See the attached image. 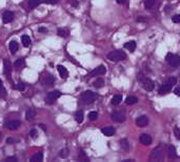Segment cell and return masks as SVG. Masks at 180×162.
I'll return each mask as SVG.
<instances>
[{
    "label": "cell",
    "mask_w": 180,
    "mask_h": 162,
    "mask_svg": "<svg viewBox=\"0 0 180 162\" xmlns=\"http://www.w3.org/2000/svg\"><path fill=\"white\" fill-rule=\"evenodd\" d=\"M137 78H138V80L141 82V84H142V87L145 89V91L151 92V91H153V89H154V87H155V84H154V82L151 79H149L147 77H144L142 74H139L138 77H137Z\"/></svg>",
    "instance_id": "obj_1"
},
{
    "label": "cell",
    "mask_w": 180,
    "mask_h": 162,
    "mask_svg": "<svg viewBox=\"0 0 180 162\" xmlns=\"http://www.w3.org/2000/svg\"><path fill=\"white\" fill-rule=\"evenodd\" d=\"M108 58L110 59L111 61H120V60H123V59L126 58V55L124 52L120 50H116V51H112L108 54Z\"/></svg>",
    "instance_id": "obj_2"
},
{
    "label": "cell",
    "mask_w": 180,
    "mask_h": 162,
    "mask_svg": "<svg viewBox=\"0 0 180 162\" xmlns=\"http://www.w3.org/2000/svg\"><path fill=\"white\" fill-rule=\"evenodd\" d=\"M81 98H82V100H83V102H84V103H92V102H94L96 100L97 95H96V94L94 93V92H92V91H87V92H84V93L82 94Z\"/></svg>",
    "instance_id": "obj_3"
},
{
    "label": "cell",
    "mask_w": 180,
    "mask_h": 162,
    "mask_svg": "<svg viewBox=\"0 0 180 162\" xmlns=\"http://www.w3.org/2000/svg\"><path fill=\"white\" fill-rule=\"evenodd\" d=\"M163 159V151L160 146L154 148L151 154V160L152 161H161Z\"/></svg>",
    "instance_id": "obj_4"
},
{
    "label": "cell",
    "mask_w": 180,
    "mask_h": 162,
    "mask_svg": "<svg viewBox=\"0 0 180 162\" xmlns=\"http://www.w3.org/2000/svg\"><path fill=\"white\" fill-rule=\"evenodd\" d=\"M166 60H168L169 64H170L171 67H178L180 65V57L178 56V55L168 54V56H166Z\"/></svg>",
    "instance_id": "obj_5"
},
{
    "label": "cell",
    "mask_w": 180,
    "mask_h": 162,
    "mask_svg": "<svg viewBox=\"0 0 180 162\" xmlns=\"http://www.w3.org/2000/svg\"><path fill=\"white\" fill-rule=\"evenodd\" d=\"M61 96V93L58 91H54V92H51V93L48 94V96L46 97V102L48 104H53L57 99Z\"/></svg>",
    "instance_id": "obj_6"
},
{
    "label": "cell",
    "mask_w": 180,
    "mask_h": 162,
    "mask_svg": "<svg viewBox=\"0 0 180 162\" xmlns=\"http://www.w3.org/2000/svg\"><path fill=\"white\" fill-rule=\"evenodd\" d=\"M106 73V67H104V65H99V67H96L94 71L91 72L90 76H101V75H104Z\"/></svg>",
    "instance_id": "obj_7"
},
{
    "label": "cell",
    "mask_w": 180,
    "mask_h": 162,
    "mask_svg": "<svg viewBox=\"0 0 180 162\" xmlns=\"http://www.w3.org/2000/svg\"><path fill=\"white\" fill-rule=\"evenodd\" d=\"M112 119L116 122H123L125 120V115L122 112H114L112 114Z\"/></svg>",
    "instance_id": "obj_8"
},
{
    "label": "cell",
    "mask_w": 180,
    "mask_h": 162,
    "mask_svg": "<svg viewBox=\"0 0 180 162\" xmlns=\"http://www.w3.org/2000/svg\"><path fill=\"white\" fill-rule=\"evenodd\" d=\"M136 124L138 125V126H140V127L147 126V125L149 124V118H147V116L138 117V118H137V120H136Z\"/></svg>",
    "instance_id": "obj_9"
},
{
    "label": "cell",
    "mask_w": 180,
    "mask_h": 162,
    "mask_svg": "<svg viewBox=\"0 0 180 162\" xmlns=\"http://www.w3.org/2000/svg\"><path fill=\"white\" fill-rule=\"evenodd\" d=\"M3 67H4V74L8 77H11V72H12V69H11V61L8 59H5L3 62Z\"/></svg>",
    "instance_id": "obj_10"
},
{
    "label": "cell",
    "mask_w": 180,
    "mask_h": 162,
    "mask_svg": "<svg viewBox=\"0 0 180 162\" xmlns=\"http://www.w3.org/2000/svg\"><path fill=\"white\" fill-rule=\"evenodd\" d=\"M140 142L142 144H144V145H150V144L152 143L151 136L147 135V134H142V135L140 136Z\"/></svg>",
    "instance_id": "obj_11"
},
{
    "label": "cell",
    "mask_w": 180,
    "mask_h": 162,
    "mask_svg": "<svg viewBox=\"0 0 180 162\" xmlns=\"http://www.w3.org/2000/svg\"><path fill=\"white\" fill-rule=\"evenodd\" d=\"M20 126V121L19 120H12L6 124V127L11 131H14V129H17Z\"/></svg>",
    "instance_id": "obj_12"
},
{
    "label": "cell",
    "mask_w": 180,
    "mask_h": 162,
    "mask_svg": "<svg viewBox=\"0 0 180 162\" xmlns=\"http://www.w3.org/2000/svg\"><path fill=\"white\" fill-rule=\"evenodd\" d=\"M14 19V14L12 12H5L2 16V20H3L4 23H10L13 21Z\"/></svg>",
    "instance_id": "obj_13"
},
{
    "label": "cell",
    "mask_w": 180,
    "mask_h": 162,
    "mask_svg": "<svg viewBox=\"0 0 180 162\" xmlns=\"http://www.w3.org/2000/svg\"><path fill=\"white\" fill-rule=\"evenodd\" d=\"M172 84H170V83H166V84L161 85L159 89V94H161V95H163V94H166L169 93V92L172 91Z\"/></svg>",
    "instance_id": "obj_14"
},
{
    "label": "cell",
    "mask_w": 180,
    "mask_h": 162,
    "mask_svg": "<svg viewBox=\"0 0 180 162\" xmlns=\"http://www.w3.org/2000/svg\"><path fill=\"white\" fill-rule=\"evenodd\" d=\"M42 82H43V84L46 85V86H52L55 82V79L52 75H48L46 77L43 78V81H42Z\"/></svg>",
    "instance_id": "obj_15"
},
{
    "label": "cell",
    "mask_w": 180,
    "mask_h": 162,
    "mask_svg": "<svg viewBox=\"0 0 180 162\" xmlns=\"http://www.w3.org/2000/svg\"><path fill=\"white\" fill-rule=\"evenodd\" d=\"M168 157L170 159H174L177 157V153H176V148H175V146L170 145L168 148Z\"/></svg>",
    "instance_id": "obj_16"
},
{
    "label": "cell",
    "mask_w": 180,
    "mask_h": 162,
    "mask_svg": "<svg viewBox=\"0 0 180 162\" xmlns=\"http://www.w3.org/2000/svg\"><path fill=\"white\" fill-rule=\"evenodd\" d=\"M8 46H10V51L12 55H14L15 53L18 51V42L15 41V40H12V41L10 42V44H8Z\"/></svg>",
    "instance_id": "obj_17"
},
{
    "label": "cell",
    "mask_w": 180,
    "mask_h": 162,
    "mask_svg": "<svg viewBox=\"0 0 180 162\" xmlns=\"http://www.w3.org/2000/svg\"><path fill=\"white\" fill-rule=\"evenodd\" d=\"M102 134H104L106 136H113L115 134V129L112 126H108V127H103L101 129Z\"/></svg>",
    "instance_id": "obj_18"
},
{
    "label": "cell",
    "mask_w": 180,
    "mask_h": 162,
    "mask_svg": "<svg viewBox=\"0 0 180 162\" xmlns=\"http://www.w3.org/2000/svg\"><path fill=\"white\" fill-rule=\"evenodd\" d=\"M42 159H43V154H42V152L36 153L34 156L31 157V161L32 162H41Z\"/></svg>",
    "instance_id": "obj_19"
},
{
    "label": "cell",
    "mask_w": 180,
    "mask_h": 162,
    "mask_svg": "<svg viewBox=\"0 0 180 162\" xmlns=\"http://www.w3.org/2000/svg\"><path fill=\"white\" fill-rule=\"evenodd\" d=\"M57 70H58L59 75L61 76L62 78H66V77H68V70H66L65 67H63V65H58V67H57Z\"/></svg>",
    "instance_id": "obj_20"
},
{
    "label": "cell",
    "mask_w": 180,
    "mask_h": 162,
    "mask_svg": "<svg viewBox=\"0 0 180 162\" xmlns=\"http://www.w3.org/2000/svg\"><path fill=\"white\" fill-rule=\"evenodd\" d=\"M124 48H125L126 50L130 51V52H134L135 48H136V42H135V41H128V42H126V43L124 44Z\"/></svg>",
    "instance_id": "obj_21"
},
{
    "label": "cell",
    "mask_w": 180,
    "mask_h": 162,
    "mask_svg": "<svg viewBox=\"0 0 180 162\" xmlns=\"http://www.w3.org/2000/svg\"><path fill=\"white\" fill-rule=\"evenodd\" d=\"M156 2H157V0H145V2H144L145 8H147V10H152V8L155 6Z\"/></svg>",
    "instance_id": "obj_22"
},
{
    "label": "cell",
    "mask_w": 180,
    "mask_h": 162,
    "mask_svg": "<svg viewBox=\"0 0 180 162\" xmlns=\"http://www.w3.org/2000/svg\"><path fill=\"white\" fill-rule=\"evenodd\" d=\"M57 34L60 36V37H68V35H70V31L66 29H58V31H57Z\"/></svg>",
    "instance_id": "obj_23"
},
{
    "label": "cell",
    "mask_w": 180,
    "mask_h": 162,
    "mask_svg": "<svg viewBox=\"0 0 180 162\" xmlns=\"http://www.w3.org/2000/svg\"><path fill=\"white\" fill-rule=\"evenodd\" d=\"M21 41H22L23 46H25V48L30 46V44H31V39H30V37L27 35H23L21 37Z\"/></svg>",
    "instance_id": "obj_24"
},
{
    "label": "cell",
    "mask_w": 180,
    "mask_h": 162,
    "mask_svg": "<svg viewBox=\"0 0 180 162\" xmlns=\"http://www.w3.org/2000/svg\"><path fill=\"white\" fill-rule=\"evenodd\" d=\"M42 2V0H29L30 8H35Z\"/></svg>",
    "instance_id": "obj_25"
},
{
    "label": "cell",
    "mask_w": 180,
    "mask_h": 162,
    "mask_svg": "<svg viewBox=\"0 0 180 162\" xmlns=\"http://www.w3.org/2000/svg\"><path fill=\"white\" fill-rule=\"evenodd\" d=\"M104 85V80L102 79V78H97L95 81H94V86L96 87V89H100V87H102Z\"/></svg>",
    "instance_id": "obj_26"
},
{
    "label": "cell",
    "mask_w": 180,
    "mask_h": 162,
    "mask_svg": "<svg viewBox=\"0 0 180 162\" xmlns=\"http://www.w3.org/2000/svg\"><path fill=\"white\" fill-rule=\"evenodd\" d=\"M136 102H138V99H137V97H135V96H130V97H128L125 100V103L128 104V105L135 104Z\"/></svg>",
    "instance_id": "obj_27"
},
{
    "label": "cell",
    "mask_w": 180,
    "mask_h": 162,
    "mask_svg": "<svg viewBox=\"0 0 180 162\" xmlns=\"http://www.w3.org/2000/svg\"><path fill=\"white\" fill-rule=\"evenodd\" d=\"M35 116H36V112L34 110H32V108L27 111V114H25V118H27V120H29V121L32 120Z\"/></svg>",
    "instance_id": "obj_28"
},
{
    "label": "cell",
    "mask_w": 180,
    "mask_h": 162,
    "mask_svg": "<svg viewBox=\"0 0 180 162\" xmlns=\"http://www.w3.org/2000/svg\"><path fill=\"white\" fill-rule=\"evenodd\" d=\"M120 146H121L123 150L125 151H128L130 150V143H128V141L126 139H121L120 140Z\"/></svg>",
    "instance_id": "obj_29"
},
{
    "label": "cell",
    "mask_w": 180,
    "mask_h": 162,
    "mask_svg": "<svg viewBox=\"0 0 180 162\" xmlns=\"http://www.w3.org/2000/svg\"><path fill=\"white\" fill-rule=\"evenodd\" d=\"M75 119L78 123H81L83 121V112L82 111H78L75 115Z\"/></svg>",
    "instance_id": "obj_30"
},
{
    "label": "cell",
    "mask_w": 180,
    "mask_h": 162,
    "mask_svg": "<svg viewBox=\"0 0 180 162\" xmlns=\"http://www.w3.org/2000/svg\"><path fill=\"white\" fill-rule=\"evenodd\" d=\"M121 100H122L121 95H115L112 99V104H114V105H118L120 102H121Z\"/></svg>",
    "instance_id": "obj_31"
},
{
    "label": "cell",
    "mask_w": 180,
    "mask_h": 162,
    "mask_svg": "<svg viewBox=\"0 0 180 162\" xmlns=\"http://www.w3.org/2000/svg\"><path fill=\"white\" fill-rule=\"evenodd\" d=\"M15 67H24V60L23 59H21V58H19V59H17L16 61H15Z\"/></svg>",
    "instance_id": "obj_32"
},
{
    "label": "cell",
    "mask_w": 180,
    "mask_h": 162,
    "mask_svg": "<svg viewBox=\"0 0 180 162\" xmlns=\"http://www.w3.org/2000/svg\"><path fill=\"white\" fill-rule=\"evenodd\" d=\"M97 118H98L97 112H91V113L89 114V119H90V120L94 121V120H96Z\"/></svg>",
    "instance_id": "obj_33"
},
{
    "label": "cell",
    "mask_w": 180,
    "mask_h": 162,
    "mask_svg": "<svg viewBox=\"0 0 180 162\" xmlns=\"http://www.w3.org/2000/svg\"><path fill=\"white\" fill-rule=\"evenodd\" d=\"M59 156L61 157V158H66V157L68 156V148H63V150L60 152Z\"/></svg>",
    "instance_id": "obj_34"
},
{
    "label": "cell",
    "mask_w": 180,
    "mask_h": 162,
    "mask_svg": "<svg viewBox=\"0 0 180 162\" xmlns=\"http://www.w3.org/2000/svg\"><path fill=\"white\" fill-rule=\"evenodd\" d=\"M176 82H177V78L174 77V76H172V77H169L168 80H166V83H170V84H172V85H174Z\"/></svg>",
    "instance_id": "obj_35"
},
{
    "label": "cell",
    "mask_w": 180,
    "mask_h": 162,
    "mask_svg": "<svg viewBox=\"0 0 180 162\" xmlns=\"http://www.w3.org/2000/svg\"><path fill=\"white\" fill-rule=\"evenodd\" d=\"M16 89H18V91H20V92H24V89H25V84L24 83H18V84L16 85Z\"/></svg>",
    "instance_id": "obj_36"
},
{
    "label": "cell",
    "mask_w": 180,
    "mask_h": 162,
    "mask_svg": "<svg viewBox=\"0 0 180 162\" xmlns=\"http://www.w3.org/2000/svg\"><path fill=\"white\" fill-rule=\"evenodd\" d=\"M42 2L46 4H56L59 2V0H42Z\"/></svg>",
    "instance_id": "obj_37"
},
{
    "label": "cell",
    "mask_w": 180,
    "mask_h": 162,
    "mask_svg": "<svg viewBox=\"0 0 180 162\" xmlns=\"http://www.w3.org/2000/svg\"><path fill=\"white\" fill-rule=\"evenodd\" d=\"M172 20L174 23H180V15H174Z\"/></svg>",
    "instance_id": "obj_38"
},
{
    "label": "cell",
    "mask_w": 180,
    "mask_h": 162,
    "mask_svg": "<svg viewBox=\"0 0 180 162\" xmlns=\"http://www.w3.org/2000/svg\"><path fill=\"white\" fill-rule=\"evenodd\" d=\"M174 134H175V136H176L177 140H179V141H180V129H178V127H175Z\"/></svg>",
    "instance_id": "obj_39"
},
{
    "label": "cell",
    "mask_w": 180,
    "mask_h": 162,
    "mask_svg": "<svg viewBox=\"0 0 180 162\" xmlns=\"http://www.w3.org/2000/svg\"><path fill=\"white\" fill-rule=\"evenodd\" d=\"M30 135H31V137H32V138H36V137H37V131H36L35 129H32L31 133H30Z\"/></svg>",
    "instance_id": "obj_40"
},
{
    "label": "cell",
    "mask_w": 180,
    "mask_h": 162,
    "mask_svg": "<svg viewBox=\"0 0 180 162\" xmlns=\"http://www.w3.org/2000/svg\"><path fill=\"white\" fill-rule=\"evenodd\" d=\"M79 159H80V160H83V159H87V156H85L84 152H82V151H80V153H79Z\"/></svg>",
    "instance_id": "obj_41"
},
{
    "label": "cell",
    "mask_w": 180,
    "mask_h": 162,
    "mask_svg": "<svg viewBox=\"0 0 180 162\" xmlns=\"http://www.w3.org/2000/svg\"><path fill=\"white\" fill-rule=\"evenodd\" d=\"M38 32H40V33H46L48 30H46V27H39V29H38Z\"/></svg>",
    "instance_id": "obj_42"
},
{
    "label": "cell",
    "mask_w": 180,
    "mask_h": 162,
    "mask_svg": "<svg viewBox=\"0 0 180 162\" xmlns=\"http://www.w3.org/2000/svg\"><path fill=\"white\" fill-rule=\"evenodd\" d=\"M6 161H17V158L16 157H8Z\"/></svg>",
    "instance_id": "obj_43"
},
{
    "label": "cell",
    "mask_w": 180,
    "mask_h": 162,
    "mask_svg": "<svg viewBox=\"0 0 180 162\" xmlns=\"http://www.w3.org/2000/svg\"><path fill=\"white\" fill-rule=\"evenodd\" d=\"M137 21H139V22H144V21H147V19H145L144 17H138Z\"/></svg>",
    "instance_id": "obj_44"
},
{
    "label": "cell",
    "mask_w": 180,
    "mask_h": 162,
    "mask_svg": "<svg viewBox=\"0 0 180 162\" xmlns=\"http://www.w3.org/2000/svg\"><path fill=\"white\" fill-rule=\"evenodd\" d=\"M174 93L176 94L177 96H180V89H179V87H177V89H174Z\"/></svg>",
    "instance_id": "obj_45"
},
{
    "label": "cell",
    "mask_w": 180,
    "mask_h": 162,
    "mask_svg": "<svg viewBox=\"0 0 180 162\" xmlns=\"http://www.w3.org/2000/svg\"><path fill=\"white\" fill-rule=\"evenodd\" d=\"M125 1H126V0H117V2H118L119 4H123Z\"/></svg>",
    "instance_id": "obj_46"
},
{
    "label": "cell",
    "mask_w": 180,
    "mask_h": 162,
    "mask_svg": "<svg viewBox=\"0 0 180 162\" xmlns=\"http://www.w3.org/2000/svg\"><path fill=\"white\" fill-rule=\"evenodd\" d=\"M13 141H14V140H13V139H11V138H10V139H8V140H6V142H13Z\"/></svg>",
    "instance_id": "obj_47"
},
{
    "label": "cell",
    "mask_w": 180,
    "mask_h": 162,
    "mask_svg": "<svg viewBox=\"0 0 180 162\" xmlns=\"http://www.w3.org/2000/svg\"><path fill=\"white\" fill-rule=\"evenodd\" d=\"M1 139H2V134H1V132H0V141H1Z\"/></svg>",
    "instance_id": "obj_48"
},
{
    "label": "cell",
    "mask_w": 180,
    "mask_h": 162,
    "mask_svg": "<svg viewBox=\"0 0 180 162\" xmlns=\"http://www.w3.org/2000/svg\"><path fill=\"white\" fill-rule=\"evenodd\" d=\"M2 84V81H1V79H0V85H1Z\"/></svg>",
    "instance_id": "obj_49"
}]
</instances>
